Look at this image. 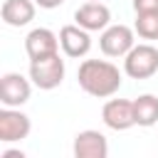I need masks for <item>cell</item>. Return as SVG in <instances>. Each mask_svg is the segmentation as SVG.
I'll return each mask as SVG.
<instances>
[{
  "instance_id": "obj_1",
  "label": "cell",
  "mask_w": 158,
  "mask_h": 158,
  "mask_svg": "<svg viewBox=\"0 0 158 158\" xmlns=\"http://www.w3.org/2000/svg\"><path fill=\"white\" fill-rule=\"evenodd\" d=\"M77 81L81 91L96 99H109L121 89V72L109 59H84L77 72Z\"/></svg>"
},
{
  "instance_id": "obj_2",
  "label": "cell",
  "mask_w": 158,
  "mask_h": 158,
  "mask_svg": "<svg viewBox=\"0 0 158 158\" xmlns=\"http://www.w3.org/2000/svg\"><path fill=\"white\" fill-rule=\"evenodd\" d=\"M123 72L131 79H151L158 72V47H153L151 42L133 44L123 57Z\"/></svg>"
},
{
  "instance_id": "obj_3",
  "label": "cell",
  "mask_w": 158,
  "mask_h": 158,
  "mask_svg": "<svg viewBox=\"0 0 158 158\" xmlns=\"http://www.w3.org/2000/svg\"><path fill=\"white\" fill-rule=\"evenodd\" d=\"M30 79L42 91L57 89L64 81V59L59 57V52L42 57V59H32L30 62Z\"/></svg>"
},
{
  "instance_id": "obj_4",
  "label": "cell",
  "mask_w": 158,
  "mask_h": 158,
  "mask_svg": "<svg viewBox=\"0 0 158 158\" xmlns=\"http://www.w3.org/2000/svg\"><path fill=\"white\" fill-rule=\"evenodd\" d=\"M133 44H136V30H131L128 25L118 22V25H109L106 30H101L99 49L106 57H126Z\"/></svg>"
},
{
  "instance_id": "obj_5",
  "label": "cell",
  "mask_w": 158,
  "mask_h": 158,
  "mask_svg": "<svg viewBox=\"0 0 158 158\" xmlns=\"http://www.w3.org/2000/svg\"><path fill=\"white\" fill-rule=\"evenodd\" d=\"M32 96V79H25L20 72H5L0 77V101L2 106L20 109Z\"/></svg>"
},
{
  "instance_id": "obj_6",
  "label": "cell",
  "mask_w": 158,
  "mask_h": 158,
  "mask_svg": "<svg viewBox=\"0 0 158 158\" xmlns=\"http://www.w3.org/2000/svg\"><path fill=\"white\" fill-rule=\"evenodd\" d=\"M32 131V121L27 114H22L15 106H5L0 111V141L2 143H17L27 138Z\"/></svg>"
},
{
  "instance_id": "obj_7",
  "label": "cell",
  "mask_w": 158,
  "mask_h": 158,
  "mask_svg": "<svg viewBox=\"0 0 158 158\" xmlns=\"http://www.w3.org/2000/svg\"><path fill=\"white\" fill-rule=\"evenodd\" d=\"M101 121L111 131H128L131 126H136L133 101L131 99H109L101 106Z\"/></svg>"
},
{
  "instance_id": "obj_8",
  "label": "cell",
  "mask_w": 158,
  "mask_h": 158,
  "mask_svg": "<svg viewBox=\"0 0 158 158\" xmlns=\"http://www.w3.org/2000/svg\"><path fill=\"white\" fill-rule=\"evenodd\" d=\"M74 22L89 32H99L111 25V10L101 0H86L74 10Z\"/></svg>"
},
{
  "instance_id": "obj_9",
  "label": "cell",
  "mask_w": 158,
  "mask_h": 158,
  "mask_svg": "<svg viewBox=\"0 0 158 158\" xmlns=\"http://www.w3.org/2000/svg\"><path fill=\"white\" fill-rule=\"evenodd\" d=\"M25 52L32 59H42L59 52V35H54L49 27H35L25 37Z\"/></svg>"
},
{
  "instance_id": "obj_10",
  "label": "cell",
  "mask_w": 158,
  "mask_h": 158,
  "mask_svg": "<svg viewBox=\"0 0 158 158\" xmlns=\"http://www.w3.org/2000/svg\"><path fill=\"white\" fill-rule=\"evenodd\" d=\"M59 47H62V52H64L67 57L81 59V57H86L89 49H91V35H89V30L79 27L77 22H74V25H64V27L59 30Z\"/></svg>"
},
{
  "instance_id": "obj_11",
  "label": "cell",
  "mask_w": 158,
  "mask_h": 158,
  "mask_svg": "<svg viewBox=\"0 0 158 158\" xmlns=\"http://www.w3.org/2000/svg\"><path fill=\"white\" fill-rule=\"evenodd\" d=\"M72 153L77 158H106L109 156V141L101 131L86 128V131H79L74 136Z\"/></svg>"
},
{
  "instance_id": "obj_12",
  "label": "cell",
  "mask_w": 158,
  "mask_h": 158,
  "mask_svg": "<svg viewBox=\"0 0 158 158\" xmlns=\"http://www.w3.org/2000/svg\"><path fill=\"white\" fill-rule=\"evenodd\" d=\"M37 2L35 0H5L0 7V17L10 27H25L35 20Z\"/></svg>"
},
{
  "instance_id": "obj_13",
  "label": "cell",
  "mask_w": 158,
  "mask_h": 158,
  "mask_svg": "<svg viewBox=\"0 0 158 158\" xmlns=\"http://www.w3.org/2000/svg\"><path fill=\"white\" fill-rule=\"evenodd\" d=\"M133 116H136V126H141V128L156 126L158 123V96L141 94L138 99H133Z\"/></svg>"
},
{
  "instance_id": "obj_14",
  "label": "cell",
  "mask_w": 158,
  "mask_h": 158,
  "mask_svg": "<svg viewBox=\"0 0 158 158\" xmlns=\"http://www.w3.org/2000/svg\"><path fill=\"white\" fill-rule=\"evenodd\" d=\"M133 30L141 40H158V12H136V22Z\"/></svg>"
},
{
  "instance_id": "obj_15",
  "label": "cell",
  "mask_w": 158,
  "mask_h": 158,
  "mask_svg": "<svg viewBox=\"0 0 158 158\" xmlns=\"http://www.w3.org/2000/svg\"><path fill=\"white\" fill-rule=\"evenodd\" d=\"M133 12H158V0H133Z\"/></svg>"
},
{
  "instance_id": "obj_16",
  "label": "cell",
  "mask_w": 158,
  "mask_h": 158,
  "mask_svg": "<svg viewBox=\"0 0 158 158\" xmlns=\"http://www.w3.org/2000/svg\"><path fill=\"white\" fill-rule=\"evenodd\" d=\"M40 7H44V10H54V7H59L64 0H35Z\"/></svg>"
},
{
  "instance_id": "obj_17",
  "label": "cell",
  "mask_w": 158,
  "mask_h": 158,
  "mask_svg": "<svg viewBox=\"0 0 158 158\" xmlns=\"http://www.w3.org/2000/svg\"><path fill=\"white\" fill-rule=\"evenodd\" d=\"M0 158H25V153L22 151H2Z\"/></svg>"
}]
</instances>
